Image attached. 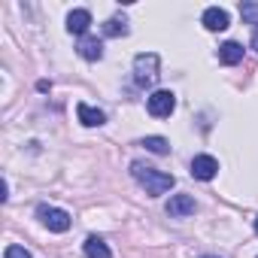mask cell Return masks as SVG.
<instances>
[{
  "label": "cell",
  "instance_id": "7c38bea8",
  "mask_svg": "<svg viewBox=\"0 0 258 258\" xmlns=\"http://www.w3.org/2000/svg\"><path fill=\"white\" fill-rule=\"evenodd\" d=\"M82 252H85V258H112V252H109V246L100 240V237H88L85 243H82Z\"/></svg>",
  "mask_w": 258,
  "mask_h": 258
},
{
  "label": "cell",
  "instance_id": "8fae6325",
  "mask_svg": "<svg viewBox=\"0 0 258 258\" xmlns=\"http://www.w3.org/2000/svg\"><path fill=\"white\" fill-rule=\"evenodd\" d=\"M219 61H222V64H228V67L240 64V61H243V46H240V43H234V40L222 43V46H219Z\"/></svg>",
  "mask_w": 258,
  "mask_h": 258
},
{
  "label": "cell",
  "instance_id": "4fadbf2b",
  "mask_svg": "<svg viewBox=\"0 0 258 258\" xmlns=\"http://www.w3.org/2000/svg\"><path fill=\"white\" fill-rule=\"evenodd\" d=\"M127 19L124 16H112L106 25H103V37H127Z\"/></svg>",
  "mask_w": 258,
  "mask_h": 258
},
{
  "label": "cell",
  "instance_id": "ba28073f",
  "mask_svg": "<svg viewBox=\"0 0 258 258\" xmlns=\"http://www.w3.org/2000/svg\"><path fill=\"white\" fill-rule=\"evenodd\" d=\"M201 22H204L207 31H225V28H228V13H225L222 7H210V10H204Z\"/></svg>",
  "mask_w": 258,
  "mask_h": 258
},
{
  "label": "cell",
  "instance_id": "d6986e66",
  "mask_svg": "<svg viewBox=\"0 0 258 258\" xmlns=\"http://www.w3.org/2000/svg\"><path fill=\"white\" fill-rule=\"evenodd\" d=\"M201 258H219V255H201Z\"/></svg>",
  "mask_w": 258,
  "mask_h": 258
},
{
  "label": "cell",
  "instance_id": "5bb4252c",
  "mask_svg": "<svg viewBox=\"0 0 258 258\" xmlns=\"http://www.w3.org/2000/svg\"><path fill=\"white\" fill-rule=\"evenodd\" d=\"M140 146L149 149V152H155V155H167L170 152V143L164 137H146V140H140Z\"/></svg>",
  "mask_w": 258,
  "mask_h": 258
},
{
  "label": "cell",
  "instance_id": "52a82bcc",
  "mask_svg": "<svg viewBox=\"0 0 258 258\" xmlns=\"http://www.w3.org/2000/svg\"><path fill=\"white\" fill-rule=\"evenodd\" d=\"M88 28H91V13H88V10H73V13L67 16V31L76 34L79 40L88 37Z\"/></svg>",
  "mask_w": 258,
  "mask_h": 258
},
{
  "label": "cell",
  "instance_id": "9a60e30c",
  "mask_svg": "<svg viewBox=\"0 0 258 258\" xmlns=\"http://www.w3.org/2000/svg\"><path fill=\"white\" fill-rule=\"evenodd\" d=\"M240 19L258 28V4H240Z\"/></svg>",
  "mask_w": 258,
  "mask_h": 258
},
{
  "label": "cell",
  "instance_id": "30bf717a",
  "mask_svg": "<svg viewBox=\"0 0 258 258\" xmlns=\"http://www.w3.org/2000/svg\"><path fill=\"white\" fill-rule=\"evenodd\" d=\"M76 115H79V121H82L85 127H100V124L106 121V115H103L97 106H91V103H79V106H76Z\"/></svg>",
  "mask_w": 258,
  "mask_h": 258
},
{
  "label": "cell",
  "instance_id": "ac0fdd59",
  "mask_svg": "<svg viewBox=\"0 0 258 258\" xmlns=\"http://www.w3.org/2000/svg\"><path fill=\"white\" fill-rule=\"evenodd\" d=\"M255 234H258V216H255Z\"/></svg>",
  "mask_w": 258,
  "mask_h": 258
},
{
  "label": "cell",
  "instance_id": "277c9868",
  "mask_svg": "<svg viewBox=\"0 0 258 258\" xmlns=\"http://www.w3.org/2000/svg\"><path fill=\"white\" fill-rule=\"evenodd\" d=\"M146 106H149V112H152L155 118H167V115L176 109V94L158 88V91H152V94L146 97Z\"/></svg>",
  "mask_w": 258,
  "mask_h": 258
},
{
  "label": "cell",
  "instance_id": "7a4b0ae2",
  "mask_svg": "<svg viewBox=\"0 0 258 258\" xmlns=\"http://www.w3.org/2000/svg\"><path fill=\"white\" fill-rule=\"evenodd\" d=\"M158 67H161V58L155 55V52H140L137 58H134V82L140 85V88H152V85H158Z\"/></svg>",
  "mask_w": 258,
  "mask_h": 258
},
{
  "label": "cell",
  "instance_id": "5b68a950",
  "mask_svg": "<svg viewBox=\"0 0 258 258\" xmlns=\"http://www.w3.org/2000/svg\"><path fill=\"white\" fill-rule=\"evenodd\" d=\"M216 173H219V161H216L213 155H195V158H191V176H195V179L210 182Z\"/></svg>",
  "mask_w": 258,
  "mask_h": 258
},
{
  "label": "cell",
  "instance_id": "6da1fadb",
  "mask_svg": "<svg viewBox=\"0 0 258 258\" xmlns=\"http://www.w3.org/2000/svg\"><path fill=\"white\" fill-rule=\"evenodd\" d=\"M131 176L146 188V195H152V198H158V195H164V191H170L173 185H176V179L170 176V173H164V170H158V167H149V164H143V161H134L131 164Z\"/></svg>",
  "mask_w": 258,
  "mask_h": 258
},
{
  "label": "cell",
  "instance_id": "3957f363",
  "mask_svg": "<svg viewBox=\"0 0 258 258\" xmlns=\"http://www.w3.org/2000/svg\"><path fill=\"white\" fill-rule=\"evenodd\" d=\"M37 216H40V222H43L49 231H55V234H64V231L70 228V213H67V210L40 204V207H37Z\"/></svg>",
  "mask_w": 258,
  "mask_h": 258
},
{
  "label": "cell",
  "instance_id": "2e32d148",
  "mask_svg": "<svg viewBox=\"0 0 258 258\" xmlns=\"http://www.w3.org/2000/svg\"><path fill=\"white\" fill-rule=\"evenodd\" d=\"M4 258H31V252H28L25 246H7Z\"/></svg>",
  "mask_w": 258,
  "mask_h": 258
},
{
  "label": "cell",
  "instance_id": "8992f818",
  "mask_svg": "<svg viewBox=\"0 0 258 258\" xmlns=\"http://www.w3.org/2000/svg\"><path fill=\"white\" fill-rule=\"evenodd\" d=\"M195 210H198V204H195L191 195H173V198L167 201V216H173V219H185V216H191Z\"/></svg>",
  "mask_w": 258,
  "mask_h": 258
},
{
  "label": "cell",
  "instance_id": "e0dca14e",
  "mask_svg": "<svg viewBox=\"0 0 258 258\" xmlns=\"http://www.w3.org/2000/svg\"><path fill=\"white\" fill-rule=\"evenodd\" d=\"M252 49L258 52V28H255V34H252Z\"/></svg>",
  "mask_w": 258,
  "mask_h": 258
},
{
  "label": "cell",
  "instance_id": "9c48e42d",
  "mask_svg": "<svg viewBox=\"0 0 258 258\" xmlns=\"http://www.w3.org/2000/svg\"><path fill=\"white\" fill-rule=\"evenodd\" d=\"M76 52H79V58H85V61H100V58H103V43H100L97 37H82L79 46H76Z\"/></svg>",
  "mask_w": 258,
  "mask_h": 258
}]
</instances>
